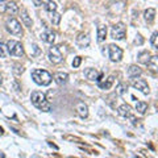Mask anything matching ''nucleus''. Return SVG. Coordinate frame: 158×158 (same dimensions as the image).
<instances>
[{
	"label": "nucleus",
	"mask_w": 158,
	"mask_h": 158,
	"mask_svg": "<svg viewBox=\"0 0 158 158\" xmlns=\"http://www.w3.org/2000/svg\"><path fill=\"white\" fill-rule=\"evenodd\" d=\"M32 79L34 83H37L38 86H49L52 82V75L50 73H48L46 70H41V69H36L32 71Z\"/></svg>",
	"instance_id": "2"
},
{
	"label": "nucleus",
	"mask_w": 158,
	"mask_h": 158,
	"mask_svg": "<svg viewBox=\"0 0 158 158\" xmlns=\"http://www.w3.org/2000/svg\"><path fill=\"white\" fill-rule=\"evenodd\" d=\"M117 113L121 117H131L132 116V108H131V106H128V104H121L120 107L117 108Z\"/></svg>",
	"instance_id": "11"
},
{
	"label": "nucleus",
	"mask_w": 158,
	"mask_h": 158,
	"mask_svg": "<svg viewBox=\"0 0 158 158\" xmlns=\"http://www.w3.org/2000/svg\"><path fill=\"white\" fill-rule=\"evenodd\" d=\"M150 59V54L148 52H141L140 54H138V61H140L141 63H148V61Z\"/></svg>",
	"instance_id": "24"
},
{
	"label": "nucleus",
	"mask_w": 158,
	"mask_h": 158,
	"mask_svg": "<svg viewBox=\"0 0 158 158\" xmlns=\"http://www.w3.org/2000/svg\"><path fill=\"white\" fill-rule=\"evenodd\" d=\"M150 42H152L153 48L157 49V50H158V32L153 33V36H152V38H150Z\"/></svg>",
	"instance_id": "26"
},
{
	"label": "nucleus",
	"mask_w": 158,
	"mask_h": 158,
	"mask_svg": "<svg viewBox=\"0 0 158 158\" xmlns=\"http://www.w3.org/2000/svg\"><path fill=\"white\" fill-rule=\"evenodd\" d=\"M90 37L87 36L86 33H81L79 36L77 37V45L79 46V48H87L88 45H90Z\"/></svg>",
	"instance_id": "9"
},
{
	"label": "nucleus",
	"mask_w": 158,
	"mask_h": 158,
	"mask_svg": "<svg viewBox=\"0 0 158 158\" xmlns=\"http://www.w3.org/2000/svg\"><path fill=\"white\" fill-rule=\"evenodd\" d=\"M154 17H156V9L154 8H148L144 12V19L148 23H153L154 21Z\"/></svg>",
	"instance_id": "19"
},
{
	"label": "nucleus",
	"mask_w": 158,
	"mask_h": 158,
	"mask_svg": "<svg viewBox=\"0 0 158 158\" xmlns=\"http://www.w3.org/2000/svg\"><path fill=\"white\" fill-rule=\"evenodd\" d=\"M67 79H69V74L63 73V71H59V73H57L56 75H54V81H56V83L59 85V86L65 85V83L67 82Z\"/></svg>",
	"instance_id": "14"
},
{
	"label": "nucleus",
	"mask_w": 158,
	"mask_h": 158,
	"mask_svg": "<svg viewBox=\"0 0 158 158\" xmlns=\"http://www.w3.org/2000/svg\"><path fill=\"white\" fill-rule=\"evenodd\" d=\"M49 59L50 62L54 63V65H58L63 61V57H62V53L59 50L58 46H52L50 50H49Z\"/></svg>",
	"instance_id": "6"
},
{
	"label": "nucleus",
	"mask_w": 158,
	"mask_h": 158,
	"mask_svg": "<svg viewBox=\"0 0 158 158\" xmlns=\"http://www.w3.org/2000/svg\"><path fill=\"white\" fill-rule=\"evenodd\" d=\"M81 62H82V57H75V58H74V61H73V67H74V69L79 67Z\"/></svg>",
	"instance_id": "28"
},
{
	"label": "nucleus",
	"mask_w": 158,
	"mask_h": 158,
	"mask_svg": "<svg viewBox=\"0 0 158 158\" xmlns=\"http://www.w3.org/2000/svg\"><path fill=\"white\" fill-rule=\"evenodd\" d=\"M0 85H2V75H0Z\"/></svg>",
	"instance_id": "32"
},
{
	"label": "nucleus",
	"mask_w": 158,
	"mask_h": 158,
	"mask_svg": "<svg viewBox=\"0 0 158 158\" xmlns=\"http://www.w3.org/2000/svg\"><path fill=\"white\" fill-rule=\"evenodd\" d=\"M125 33H127V28L123 23H117L112 27V31H111V36L113 40H117V41H121L124 40L125 37Z\"/></svg>",
	"instance_id": "5"
},
{
	"label": "nucleus",
	"mask_w": 158,
	"mask_h": 158,
	"mask_svg": "<svg viewBox=\"0 0 158 158\" xmlns=\"http://www.w3.org/2000/svg\"><path fill=\"white\" fill-rule=\"evenodd\" d=\"M146 110H148V104H146L145 102H138L137 104H136V111L138 113H141V115H144Z\"/></svg>",
	"instance_id": "23"
},
{
	"label": "nucleus",
	"mask_w": 158,
	"mask_h": 158,
	"mask_svg": "<svg viewBox=\"0 0 158 158\" xmlns=\"http://www.w3.org/2000/svg\"><path fill=\"white\" fill-rule=\"evenodd\" d=\"M125 90H127V86L124 85V83H120V85L116 87V94L117 95H123V94L125 92Z\"/></svg>",
	"instance_id": "27"
},
{
	"label": "nucleus",
	"mask_w": 158,
	"mask_h": 158,
	"mask_svg": "<svg viewBox=\"0 0 158 158\" xmlns=\"http://www.w3.org/2000/svg\"><path fill=\"white\" fill-rule=\"evenodd\" d=\"M20 15H21V20H23V23H24V25L28 27V28H31L32 27V19L29 17V15L27 12V9H21V12H20Z\"/></svg>",
	"instance_id": "18"
},
{
	"label": "nucleus",
	"mask_w": 158,
	"mask_h": 158,
	"mask_svg": "<svg viewBox=\"0 0 158 158\" xmlns=\"http://www.w3.org/2000/svg\"><path fill=\"white\" fill-rule=\"evenodd\" d=\"M41 40L42 41H45L46 44H53L54 40H56V33H54L53 31L46 29L44 33H41Z\"/></svg>",
	"instance_id": "13"
},
{
	"label": "nucleus",
	"mask_w": 158,
	"mask_h": 158,
	"mask_svg": "<svg viewBox=\"0 0 158 158\" xmlns=\"http://www.w3.org/2000/svg\"><path fill=\"white\" fill-rule=\"evenodd\" d=\"M6 28L7 31L13 34V36H20V34H23V29H21V24H20L16 19H8L7 23H6Z\"/></svg>",
	"instance_id": "4"
},
{
	"label": "nucleus",
	"mask_w": 158,
	"mask_h": 158,
	"mask_svg": "<svg viewBox=\"0 0 158 158\" xmlns=\"http://www.w3.org/2000/svg\"><path fill=\"white\" fill-rule=\"evenodd\" d=\"M7 49L11 56L13 57H23L24 56V48L21 45V42L15 41V40H9L7 42Z\"/></svg>",
	"instance_id": "3"
},
{
	"label": "nucleus",
	"mask_w": 158,
	"mask_h": 158,
	"mask_svg": "<svg viewBox=\"0 0 158 158\" xmlns=\"http://www.w3.org/2000/svg\"><path fill=\"white\" fill-rule=\"evenodd\" d=\"M6 56H7V52H6V46H4V45H3V42L0 41V57H2V58H4Z\"/></svg>",
	"instance_id": "29"
},
{
	"label": "nucleus",
	"mask_w": 158,
	"mask_h": 158,
	"mask_svg": "<svg viewBox=\"0 0 158 158\" xmlns=\"http://www.w3.org/2000/svg\"><path fill=\"white\" fill-rule=\"evenodd\" d=\"M33 3H34V6H36V7L42 6V0H33Z\"/></svg>",
	"instance_id": "31"
},
{
	"label": "nucleus",
	"mask_w": 158,
	"mask_h": 158,
	"mask_svg": "<svg viewBox=\"0 0 158 158\" xmlns=\"http://www.w3.org/2000/svg\"><path fill=\"white\" fill-rule=\"evenodd\" d=\"M132 86H133V88H136V90L141 91L142 94H145V95H148V94L150 92V90H149V86H148V83L144 81V79L136 78L135 81L132 82Z\"/></svg>",
	"instance_id": "8"
},
{
	"label": "nucleus",
	"mask_w": 158,
	"mask_h": 158,
	"mask_svg": "<svg viewBox=\"0 0 158 158\" xmlns=\"http://www.w3.org/2000/svg\"><path fill=\"white\" fill-rule=\"evenodd\" d=\"M110 58L112 62H120L123 58V50L121 48H118L115 44L110 45Z\"/></svg>",
	"instance_id": "7"
},
{
	"label": "nucleus",
	"mask_w": 158,
	"mask_h": 158,
	"mask_svg": "<svg viewBox=\"0 0 158 158\" xmlns=\"http://www.w3.org/2000/svg\"><path fill=\"white\" fill-rule=\"evenodd\" d=\"M75 110L78 112V115L81 116L82 118H86L88 116V108H87V106L85 104V103H78L77 107H75Z\"/></svg>",
	"instance_id": "15"
},
{
	"label": "nucleus",
	"mask_w": 158,
	"mask_h": 158,
	"mask_svg": "<svg viewBox=\"0 0 158 158\" xmlns=\"http://www.w3.org/2000/svg\"><path fill=\"white\" fill-rule=\"evenodd\" d=\"M49 16H50V20H52V23L54 24V25H58L59 21H61V15L57 13L56 11H54V12H49Z\"/></svg>",
	"instance_id": "22"
},
{
	"label": "nucleus",
	"mask_w": 158,
	"mask_h": 158,
	"mask_svg": "<svg viewBox=\"0 0 158 158\" xmlns=\"http://www.w3.org/2000/svg\"><path fill=\"white\" fill-rule=\"evenodd\" d=\"M6 11L11 15V16H15V15L19 12V7H17V4L15 2H8L7 6H6Z\"/></svg>",
	"instance_id": "17"
},
{
	"label": "nucleus",
	"mask_w": 158,
	"mask_h": 158,
	"mask_svg": "<svg viewBox=\"0 0 158 158\" xmlns=\"http://www.w3.org/2000/svg\"><path fill=\"white\" fill-rule=\"evenodd\" d=\"M107 37V27L106 25H99L98 27V41L102 42Z\"/></svg>",
	"instance_id": "20"
},
{
	"label": "nucleus",
	"mask_w": 158,
	"mask_h": 158,
	"mask_svg": "<svg viewBox=\"0 0 158 158\" xmlns=\"http://www.w3.org/2000/svg\"><path fill=\"white\" fill-rule=\"evenodd\" d=\"M146 66L149 67L152 71L158 73V56L150 57V59H149V61H148V63H146Z\"/></svg>",
	"instance_id": "16"
},
{
	"label": "nucleus",
	"mask_w": 158,
	"mask_h": 158,
	"mask_svg": "<svg viewBox=\"0 0 158 158\" xmlns=\"http://www.w3.org/2000/svg\"><path fill=\"white\" fill-rule=\"evenodd\" d=\"M113 81H115V78H113V77H110L104 83H102V82H100V83H98V85H99V87H100L102 90H110L111 86L113 85Z\"/></svg>",
	"instance_id": "21"
},
{
	"label": "nucleus",
	"mask_w": 158,
	"mask_h": 158,
	"mask_svg": "<svg viewBox=\"0 0 158 158\" xmlns=\"http://www.w3.org/2000/svg\"><path fill=\"white\" fill-rule=\"evenodd\" d=\"M102 73H99L96 69H87V70H85V75L86 78L88 79V81H99V77H100Z\"/></svg>",
	"instance_id": "10"
},
{
	"label": "nucleus",
	"mask_w": 158,
	"mask_h": 158,
	"mask_svg": "<svg viewBox=\"0 0 158 158\" xmlns=\"http://www.w3.org/2000/svg\"><path fill=\"white\" fill-rule=\"evenodd\" d=\"M141 74H142V70L137 65H131L129 67H128V77L129 78L136 79V78L140 77Z\"/></svg>",
	"instance_id": "12"
},
{
	"label": "nucleus",
	"mask_w": 158,
	"mask_h": 158,
	"mask_svg": "<svg viewBox=\"0 0 158 158\" xmlns=\"http://www.w3.org/2000/svg\"><path fill=\"white\" fill-rule=\"evenodd\" d=\"M6 6H7V3L4 2V0H0V12L6 11Z\"/></svg>",
	"instance_id": "30"
},
{
	"label": "nucleus",
	"mask_w": 158,
	"mask_h": 158,
	"mask_svg": "<svg viewBox=\"0 0 158 158\" xmlns=\"http://www.w3.org/2000/svg\"><path fill=\"white\" fill-rule=\"evenodd\" d=\"M31 100L33 103L34 107H37L40 111H44V112H50L52 107H50V103L46 100V96L44 92H40V91H34L32 92L31 95Z\"/></svg>",
	"instance_id": "1"
},
{
	"label": "nucleus",
	"mask_w": 158,
	"mask_h": 158,
	"mask_svg": "<svg viewBox=\"0 0 158 158\" xmlns=\"http://www.w3.org/2000/svg\"><path fill=\"white\" fill-rule=\"evenodd\" d=\"M45 9L48 12H54L57 9V4L53 2V0H48L46 4H45Z\"/></svg>",
	"instance_id": "25"
}]
</instances>
